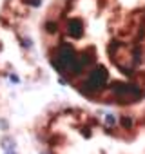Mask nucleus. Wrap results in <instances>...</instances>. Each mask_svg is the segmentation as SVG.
Returning a JSON list of instances; mask_svg holds the SVG:
<instances>
[{
  "mask_svg": "<svg viewBox=\"0 0 145 154\" xmlns=\"http://www.w3.org/2000/svg\"><path fill=\"white\" fill-rule=\"evenodd\" d=\"M42 36L51 65L84 96L145 98V0H51Z\"/></svg>",
  "mask_w": 145,
  "mask_h": 154,
  "instance_id": "obj_1",
  "label": "nucleus"
}]
</instances>
